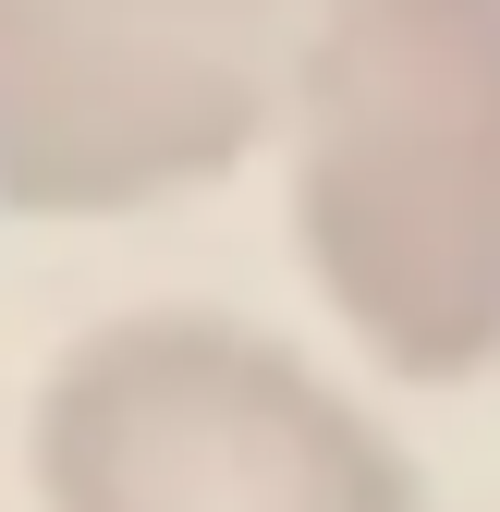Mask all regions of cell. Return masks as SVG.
Wrapping results in <instances>:
<instances>
[{
  "instance_id": "6da1fadb",
  "label": "cell",
  "mask_w": 500,
  "mask_h": 512,
  "mask_svg": "<svg viewBox=\"0 0 500 512\" xmlns=\"http://www.w3.org/2000/svg\"><path fill=\"white\" fill-rule=\"evenodd\" d=\"M293 256L391 378L500 366V0H305L281 74Z\"/></svg>"
},
{
  "instance_id": "7a4b0ae2",
  "label": "cell",
  "mask_w": 500,
  "mask_h": 512,
  "mask_svg": "<svg viewBox=\"0 0 500 512\" xmlns=\"http://www.w3.org/2000/svg\"><path fill=\"white\" fill-rule=\"evenodd\" d=\"M37 512H415V464L281 330L135 305L49 354L25 403Z\"/></svg>"
},
{
  "instance_id": "3957f363",
  "label": "cell",
  "mask_w": 500,
  "mask_h": 512,
  "mask_svg": "<svg viewBox=\"0 0 500 512\" xmlns=\"http://www.w3.org/2000/svg\"><path fill=\"white\" fill-rule=\"evenodd\" d=\"M305 0H0V220L208 196L281 122Z\"/></svg>"
}]
</instances>
